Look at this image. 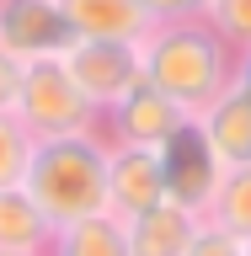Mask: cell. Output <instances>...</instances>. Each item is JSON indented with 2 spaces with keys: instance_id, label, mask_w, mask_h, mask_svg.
Wrapping results in <instances>:
<instances>
[{
  "instance_id": "6da1fadb",
  "label": "cell",
  "mask_w": 251,
  "mask_h": 256,
  "mask_svg": "<svg viewBox=\"0 0 251 256\" xmlns=\"http://www.w3.org/2000/svg\"><path fill=\"white\" fill-rule=\"evenodd\" d=\"M139 75H144V86L171 96L187 118H198L214 96L230 91L235 48L224 43L203 16L198 22H155L139 43Z\"/></svg>"
},
{
  "instance_id": "7a4b0ae2",
  "label": "cell",
  "mask_w": 251,
  "mask_h": 256,
  "mask_svg": "<svg viewBox=\"0 0 251 256\" xmlns=\"http://www.w3.org/2000/svg\"><path fill=\"white\" fill-rule=\"evenodd\" d=\"M22 192L38 203V214L54 230L102 214L107 208V139L96 128L59 134V139H32Z\"/></svg>"
},
{
  "instance_id": "3957f363",
  "label": "cell",
  "mask_w": 251,
  "mask_h": 256,
  "mask_svg": "<svg viewBox=\"0 0 251 256\" xmlns=\"http://www.w3.org/2000/svg\"><path fill=\"white\" fill-rule=\"evenodd\" d=\"M11 118L32 139H59V134L96 128L102 112L75 91V80L59 70V59H38V64H22V80H16V96H11Z\"/></svg>"
},
{
  "instance_id": "277c9868",
  "label": "cell",
  "mask_w": 251,
  "mask_h": 256,
  "mask_svg": "<svg viewBox=\"0 0 251 256\" xmlns=\"http://www.w3.org/2000/svg\"><path fill=\"white\" fill-rule=\"evenodd\" d=\"M155 160H160L166 203H176V208H187V214L203 219L208 203H214V192H219V182H224V166H219V155L208 150L203 128L187 118V123H182L171 139L155 150Z\"/></svg>"
},
{
  "instance_id": "5b68a950",
  "label": "cell",
  "mask_w": 251,
  "mask_h": 256,
  "mask_svg": "<svg viewBox=\"0 0 251 256\" xmlns=\"http://www.w3.org/2000/svg\"><path fill=\"white\" fill-rule=\"evenodd\" d=\"M59 70L75 80V91L91 102L96 112H107L118 96L139 86V43H102V38H70L59 54Z\"/></svg>"
},
{
  "instance_id": "8992f818",
  "label": "cell",
  "mask_w": 251,
  "mask_h": 256,
  "mask_svg": "<svg viewBox=\"0 0 251 256\" xmlns=\"http://www.w3.org/2000/svg\"><path fill=\"white\" fill-rule=\"evenodd\" d=\"M187 123V112L176 107L171 96H160L155 86H134L128 96H118L102 118H96V134L107 144H134V150H160L176 128Z\"/></svg>"
},
{
  "instance_id": "52a82bcc",
  "label": "cell",
  "mask_w": 251,
  "mask_h": 256,
  "mask_svg": "<svg viewBox=\"0 0 251 256\" xmlns=\"http://www.w3.org/2000/svg\"><path fill=\"white\" fill-rule=\"evenodd\" d=\"M70 48V27H64L59 0H0V54H11L16 64L59 59Z\"/></svg>"
},
{
  "instance_id": "ba28073f",
  "label": "cell",
  "mask_w": 251,
  "mask_h": 256,
  "mask_svg": "<svg viewBox=\"0 0 251 256\" xmlns=\"http://www.w3.org/2000/svg\"><path fill=\"white\" fill-rule=\"evenodd\" d=\"M155 203H166L155 150L107 144V214L134 219V214H144V208H155Z\"/></svg>"
},
{
  "instance_id": "9c48e42d",
  "label": "cell",
  "mask_w": 251,
  "mask_h": 256,
  "mask_svg": "<svg viewBox=\"0 0 251 256\" xmlns=\"http://www.w3.org/2000/svg\"><path fill=\"white\" fill-rule=\"evenodd\" d=\"M70 38H102V43H144L155 27L139 0H59Z\"/></svg>"
},
{
  "instance_id": "30bf717a",
  "label": "cell",
  "mask_w": 251,
  "mask_h": 256,
  "mask_svg": "<svg viewBox=\"0 0 251 256\" xmlns=\"http://www.w3.org/2000/svg\"><path fill=\"white\" fill-rule=\"evenodd\" d=\"M192 123L203 128V139H208V150L219 155V166L224 171H235V166H251V102L230 86L224 96H214Z\"/></svg>"
},
{
  "instance_id": "8fae6325",
  "label": "cell",
  "mask_w": 251,
  "mask_h": 256,
  "mask_svg": "<svg viewBox=\"0 0 251 256\" xmlns=\"http://www.w3.org/2000/svg\"><path fill=\"white\" fill-rule=\"evenodd\" d=\"M198 224H203L198 214H187V208H176V203L144 208V214L123 219L128 256H182V251H187V240L198 235Z\"/></svg>"
},
{
  "instance_id": "7c38bea8",
  "label": "cell",
  "mask_w": 251,
  "mask_h": 256,
  "mask_svg": "<svg viewBox=\"0 0 251 256\" xmlns=\"http://www.w3.org/2000/svg\"><path fill=\"white\" fill-rule=\"evenodd\" d=\"M43 256H128V230H123L118 214L102 208V214H91V219L59 224Z\"/></svg>"
},
{
  "instance_id": "4fadbf2b",
  "label": "cell",
  "mask_w": 251,
  "mask_h": 256,
  "mask_svg": "<svg viewBox=\"0 0 251 256\" xmlns=\"http://www.w3.org/2000/svg\"><path fill=\"white\" fill-rule=\"evenodd\" d=\"M48 240H54V224L38 214V203L22 187H0V251L43 256Z\"/></svg>"
},
{
  "instance_id": "5bb4252c",
  "label": "cell",
  "mask_w": 251,
  "mask_h": 256,
  "mask_svg": "<svg viewBox=\"0 0 251 256\" xmlns=\"http://www.w3.org/2000/svg\"><path fill=\"white\" fill-rule=\"evenodd\" d=\"M203 219L230 230L235 240H251V166L224 171V182H219V192H214V203H208Z\"/></svg>"
},
{
  "instance_id": "9a60e30c",
  "label": "cell",
  "mask_w": 251,
  "mask_h": 256,
  "mask_svg": "<svg viewBox=\"0 0 251 256\" xmlns=\"http://www.w3.org/2000/svg\"><path fill=\"white\" fill-rule=\"evenodd\" d=\"M27 155H32V134L16 123L11 112H0V187H22Z\"/></svg>"
},
{
  "instance_id": "2e32d148",
  "label": "cell",
  "mask_w": 251,
  "mask_h": 256,
  "mask_svg": "<svg viewBox=\"0 0 251 256\" xmlns=\"http://www.w3.org/2000/svg\"><path fill=\"white\" fill-rule=\"evenodd\" d=\"M203 22L219 32L235 54H246V48H251V0H208Z\"/></svg>"
},
{
  "instance_id": "e0dca14e",
  "label": "cell",
  "mask_w": 251,
  "mask_h": 256,
  "mask_svg": "<svg viewBox=\"0 0 251 256\" xmlns=\"http://www.w3.org/2000/svg\"><path fill=\"white\" fill-rule=\"evenodd\" d=\"M182 256H240V240L230 235V230H219V224H198V235L187 240V251Z\"/></svg>"
},
{
  "instance_id": "ac0fdd59",
  "label": "cell",
  "mask_w": 251,
  "mask_h": 256,
  "mask_svg": "<svg viewBox=\"0 0 251 256\" xmlns=\"http://www.w3.org/2000/svg\"><path fill=\"white\" fill-rule=\"evenodd\" d=\"M150 22H198L208 11V0H139Z\"/></svg>"
},
{
  "instance_id": "d6986e66",
  "label": "cell",
  "mask_w": 251,
  "mask_h": 256,
  "mask_svg": "<svg viewBox=\"0 0 251 256\" xmlns=\"http://www.w3.org/2000/svg\"><path fill=\"white\" fill-rule=\"evenodd\" d=\"M16 80H22V64L11 54H0V112H11V96H16Z\"/></svg>"
},
{
  "instance_id": "ffe728a7",
  "label": "cell",
  "mask_w": 251,
  "mask_h": 256,
  "mask_svg": "<svg viewBox=\"0 0 251 256\" xmlns=\"http://www.w3.org/2000/svg\"><path fill=\"white\" fill-rule=\"evenodd\" d=\"M230 86L251 102V48H246V54H235V80H230Z\"/></svg>"
},
{
  "instance_id": "44dd1931",
  "label": "cell",
  "mask_w": 251,
  "mask_h": 256,
  "mask_svg": "<svg viewBox=\"0 0 251 256\" xmlns=\"http://www.w3.org/2000/svg\"><path fill=\"white\" fill-rule=\"evenodd\" d=\"M240 256H251V240H240Z\"/></svg>"
},
{
  "instance_id": "7402d4cb",
  "label": "cell",
  "mask_w": 251,
  "mask_h": 256,
  "mask_svg": "<svg viewBox=\"0 0 251 256\" xmlns=\"http://www.w3.org/2000/svg\"><path fill=\"white\" fill-rule=\"evenodd\" d=\"M0 256H27V251H0Z\"/></svg>"
}]
</instances>
